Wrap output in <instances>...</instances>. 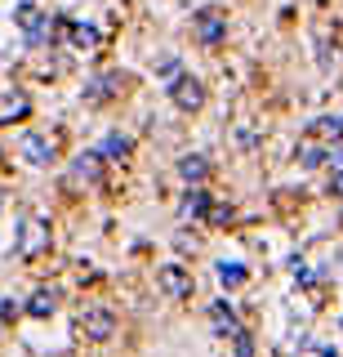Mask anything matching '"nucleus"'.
Returning a JSON list of instances; mask_svg holds the SVG:
<instances>
[{"mask_svg": "<svg viewBox=\"0 0 343 357\" xmlns=\"http://www.w3.org/2000/svg\"><path fill=\"white\" fill-rule=\"evenodd\" d=\"M23 156H27V161H36V165L54 161V139H40V134H27V139H23Z\"/></svg>", "mask_w": 343, "mask_h": 357, "instance_id": "1", "label": "nucleus"}, {"mask_svg": "<svg viewBox=\"0 0 343 357\" xmlns=\"http://www.w3.org/2000/svg\"><path fill=\"white\" fill-rule=\"evenodd\" d=\"M112 312H90V317H85V331L94 335V340H107V335H112Z\"/></svg>", "mask_w": 343, "mask_h": 357, "instance_id": "3", "label": "nucleus"}, {"mask_svg": "<svg viewBox=\"0 0 343 357\" xmlns=\"http://www.w3.org/2000/svg\"><path fill=\"white\" fill-rule=\"evenodd\" d=\"M98 174V161H94V152L85 156V161H76V178H94Z\"/></svg>", "mask_w": 343, "mask_h": 357, "instance_id": "8", "label": "nucleus"}, {"mask_svg": "<svg viewBox=\"0 0 343 357\" xmlns=\"http://www.w3.org/2000/svg\"><path fill=\"white\" fill-rule=\"evenodd\" d=\"M72 45H76V50H94V45H98V31L76 22V27H72Z\"/></svg>", "mask_w": 343, "mask_h": 357, "instance_id": "5", "label": "nucleus"}, {"mask_svg": "<svg viewBox=\"0 0 343 357\" xmlns=\"http://www.w3.org/2000/svg\"><path fill=\"white\" fill-rule=\"evenodd\" d=\"M103 152H107V156H112V161H120V156H125V152H129V139H120V134H112V139H107V143H103Z\"/></svg>", "mask_w": 343, "mask_h": 357, "instance_id": "6", "label": "nucleus"}, {"mask_svg": "<svg viewBox=\"0 0 343 357\" xmlns=\"http://www.w3.org/2000/svg\"><path fill=\"white\" fill-rule=\"evenodd\" d=\"M116 81H120V76H103V81H94V89H85V98H90V103L112 98V94H116Z\"/></svg>", "mask_w": 343, "mask_h": 357, "instance_id": "4", "label": "nucleus"}, {"mask_svg": "<svg viewBox=\"0 0 343 357\" xmlns=\"http://www.w3.org/2000/svg\"><path fill=\"white\" fill-rule=\"evenodd\" d=\"M27 312H31V317H49V312H54V295H36Z\"/></svg>", "mask_w": 343, "mask_h": 357, "instance_id": "7", "label": "nucleus"}, {"mask_svg": "<svg viewBox=\"0 0 343 357\" xmlns=\"http://www.w3.org/2000/svg\"><path fill=\"white\" fill-rule=\"evenodd\" d=\"M18 116H27V98L23 94H5L0 98V126H14Z\"/></svg>", "mask_w": 343, "mask_h": 357, "instance_id": "2", "label": "nucleus"}]
</instances>
